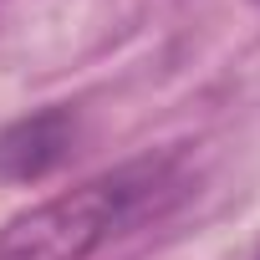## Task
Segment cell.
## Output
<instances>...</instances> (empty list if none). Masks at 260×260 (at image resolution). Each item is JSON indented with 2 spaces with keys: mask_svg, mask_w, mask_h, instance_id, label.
Returning <instances> with one entry per match:
<instances>
[{
  "mask_svg": "<svg viewBox=\"0 0 260 260\" xmlns=\"http://www.w3.org/2000/svg\"><path fill=\"white\" fill-rule=\"evenodd\" d=\"M72 143H77V107L51 102L41 112H26L0 127V179L36 184L72 158Z\"/></svg>",
  "mask_w": 260,
  "mask_h": 260,
  "instance_id": "7a4b0ae2",
  "label": "cell"
},
{
  "mask_svg": "<svg viewBox=\"0 0 260 260\" xmlns=\"http://www.w3.org/2000/svg\"><path fill=\"white\" fill-rule=\"evenodd\" d=\"M189 194V164L179 148L127 158L0 230V260H92L102 245L133 235Z\"/></svg>",
  "mask_w": 260,
  "mask_h": 260,
  "instance_id": "6da1fadb",
  "label": "cell"
},
{
  "mask_svg": "<svg viewBox=\"0 0 260 260\" xmlns=\"http://www.w3.org/2000/svg\"><path fill=\"white\" fill-rule=\"evenodd\" d=\"M224 260H260V230H255V235H250L245 245H235V250H230Z\"/></svg>",
  "mask_w": 260,
  "mask_h": 260,
  "instance_id": "3957f363",
  "label": "cell"
},
{
  "mask_svg": "<svg viewBox=\"0 0 260 260\" xmlns=\"http://www.w3.org/2000/svg\"><path fill=\"white\" fill-rule=\"evenodd\" d=\"M255 6H260V0H255Z\"/></svg>",
  "mask_w": 260,
  "mask_h": 260,
  "instance_id": "277c9868",
  "label": "cell"
}]
</instances>
